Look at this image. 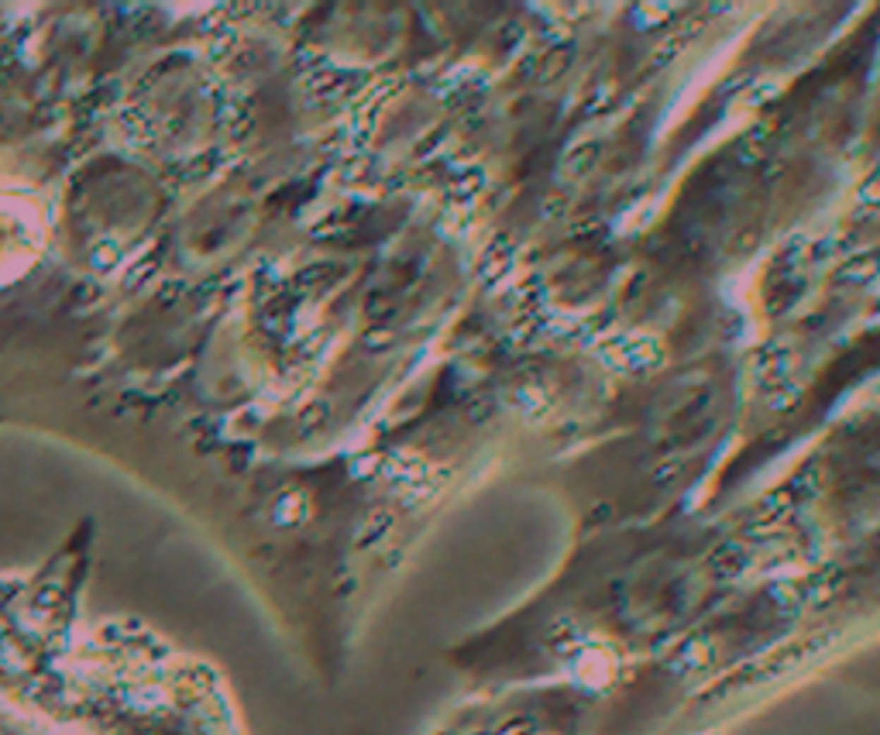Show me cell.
Segmentation results:
<instances>
[{
    "label": "cell",
    "instance_id": "6da1fadb",
    "mask_svg": "<svg viewBox=\"0 0 880 735\" xmlns=\"http://www.w3.org/2000/svg\"><path fill=\"white\" fill-rule=\"evenodd\" d=\"M478 735V732H471ZM488 735H506V732H488ZM509 735H574L571 732V718H536V725H519Z\"/></svg>",
    "mask_w": 880,
    "mask_h": 735
}]
</instances>
